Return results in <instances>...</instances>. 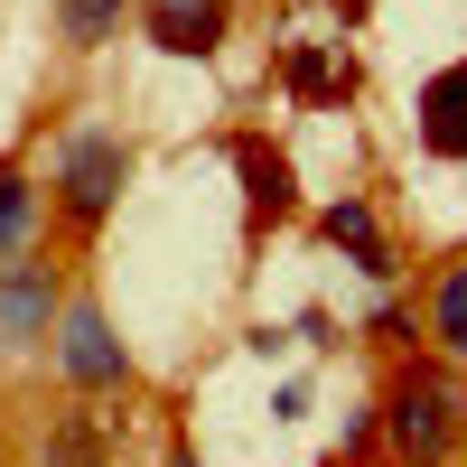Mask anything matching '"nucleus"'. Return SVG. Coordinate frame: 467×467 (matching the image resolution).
<instances>
[{"label":"nucleus","mask_w":467,"mask_h":467,"mask_svg":"<svg viewBox=\"0 0 467 467\" xmlns=\"http://www.w3.org/2000/svg\"><path fill=\"white\" fill-rule=\"evenodd\" d=\"M374 440L393 467H458L467 458V374L449 356H402L383 374Z\"/></svg>","instance_id":"f257e3e1"},{"label":"nucleus","mask_w":467,"mask_h":467,"mask_svg":"<svg viewBox=\"0 0 467 467\" xmlns=\"http://www.w3.org/2000/svg\"><path fill=\"white\" fill-rule=\"evenodd\" d=\"M47 187H57V215L75 234H103V215L122 206V187H131V140L122 131H66Z\"/></svg>","instance_id":"f03ea898"},{"label":"nucleus","mask_w":467,"mask_h":467,"mask_svg":"<svg viewBox=\"0 0 467 467\" xmlns=\"http://www.w3.org/2000/svg\"><path fill=\"white\" fill-rule=\"evenodd\" d=\"M47 356H57V374H66V393H131V346L112 337L103 299H66V308H57Z\"/></svg>","instance_id":"7ed1b4c3"},{"label":"nucleus","mask_w":467,"mask_h":467,"mask_svg":"<svg viewBox=\"0 0 467 467\" xmlns=\"http://www.w3.org/2000/svg\"><path fill=\"white\" fill-rule=\"evenodd\" d=\"M57 308H66L57 262H37V253H10V262H0V346H37V337L57 327Z\"/></svg>","instance_id":"20e7f679"},{"label":"nucleus","mask_w":467,"mask_h":467,"mask_svg":"<svg viewBox=\"0 0 467 467\" xmlns=\"http://www.w3.org/2000/svg\"><path fill=\"white\" fill-rule=\"evenodd\" d=\"M140 28L160 57H215L234 28V0H140Z\"/></svg>","instance_id":"39448f33"},{"label":"nucleus","mask_w":467,"mask_h":467,"mask_svg":"<svg viewBox=\"0 0 467 467\" xmlns=\"http://www.w3.org/2000/svg\"><path fill=\"white\" fill-rule=\"evenodd\" d=\"M411 122H420V150H431V160H467V66H440L431 85H420Z\"/></svg>","instance_id":"423d86ee"},{"label":"nucleus","mask_w":467,"mask_h":467,"mask_svg":"<svg viewBox=\"0 0 467 467\" xmlns=\"http://www.w3.org/2000/svg\"><path fill=\"white\" fill-rule=\"evenodd\" d=\"M234 178H244V206L271 224V215H290L299 206V178H290V160H281V150H271V140H234Z\"/></svg>","instance_id":"0eeeda50"},{"label":"nucleus","mask_w":467,"mask_h":467,"mask_svg":"<svg viewBox=\"0 0 467 467\" xmlns=\"http://www.w3.org/2000/svg\"><path fill=\"white\" fill-rule=\"evenodd\" d=\"M281 75H290L299 103H346V94H356V57L327 47V37H299V47L281 57Z\"/></svg>","instance_id":"6e6552de"},{"label":"nucleus","mask_w":467,"mask_h":467,"mask_svg":"<svg viewBox=\"0 0 467 467\" xmlns=\"http://www.w3.org/2000/svg\"><path fill=\"white\" fill-rule=\"evenodd\" d=\"M318 234L356 262V271H374V281H393V244H383V224H374V206L365 197H337L327 215H318Z\"/></svg>","instance_id":"1a4fd4ad"},{"label":"nucleus","mask_w":467,"mask_h":467,"mask_svg":"<svg viewBox=\"0 0 467 467\" xmlns=\"http://www.w3.org/2000/svg\"><path fill=\"white\" fill-rule=\"evenodd\" d=\"M420 327H431V346L449 365H467V253L431 281V308H420Z\"/></svg>","instance_id":"9d476101"},{"label":"nucleus","mask_w":467,"mask_h":467,"mask_svg":"<svg viewBox=\"0 0 467 467\" xmlns=\"http://www.w3.org/2000/svg\"><path fill=\"white\" fill-rule=\"evenodd\" d=\"M28 224H37V187H28L19 160H0V262L28 253Z\"/></svg>","instance_id":"9b49d317"},{"label":"nucleus","mask_w":467,"mask_h":467,"mask_svg":"<svg viewBox=\"0 0 467 467\" xmlns=\"http://www.w3.org/2000/svg\"><path fill=\"white\" fill-rule=\"evenodd\" d=\"M122 10L131 0H57V28L75 37V47H103V37L122 28Z\"/></svg>","instance_id":"f8f14e48"},{"label":"nucleus","mask_w":467,"mask_h":467,"mask_svg":"<svg viewBox=\"0 0 467 467\" xmlns=\"http://www.w3.org/2000/svg\"><path fill=\"white\" fill-rule=\"evenodd\" d=\"M47 458H57V467H103V440L85 431V420H66V431L47 440Z\"/></svg>","instance_id":"ddd939ff"},{"label":"nucleus","mask_w":467,"mask_h":467,"mask_svg":"<svg viewBox=\"0 0 467 467\" xmlns=\"http://www.w3.org/2000/svg\"><path fill=\"white\" fill-rule=\"evenodd\" d=\"M337 10H346V19H365V0H337Z\"/></svg>","instance_id":"4468645a"}]
</instances>
